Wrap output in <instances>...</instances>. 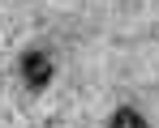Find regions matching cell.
<instances>
[{
    "label": "cell",
    "instance_id": "obj_1",
    "mask_svg": "<svg viewBox=\"0 0 159 128\" xmlns=\"http://www.w3.org/2000/svg\"><path fill=\"white\" fill-rule=\"evenodd\" d=\"M52 56H48V51H26V56H22V77H26V85L30 90H43V85H48V81H52Z\"/></svg>",
    "mask_w": 159,
    "mask_h": 128
},
{
    "label": "cell",
    "instance_id": "obj_2",
    "mask_svg": "<svg viewBox=\"0 0 159 128\" xmlns=\"http://www.w3.org/2000/svg\"><path fill=\"white\" fill-rule=\"evenodd\" d=\"M107 128H146V120H142V115H138L133 107H120V111H112Z\"/></svg>",
    "mask_w": 159,
    "mask_h": 128
}]
</instances>
